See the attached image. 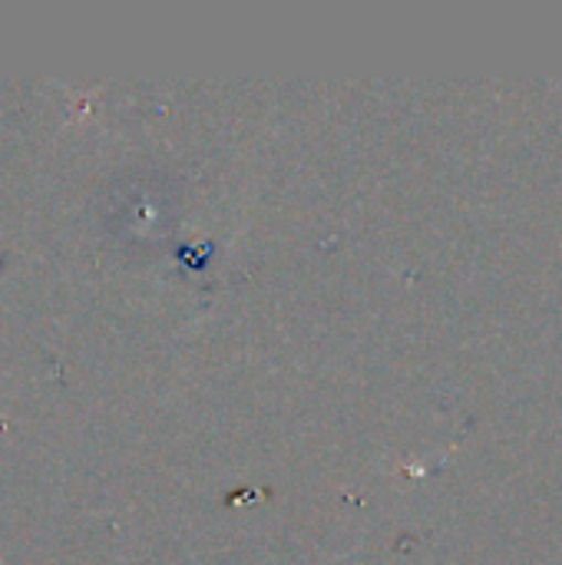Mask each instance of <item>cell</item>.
<instances>
[{"mask_svg": "<svg viewBox=\"0 0 562 565\" xmlns=\"http://www.w3.org/2000/svg\"><path fill=\"white\" fill-rule=\"evenodd\" d=\"M0 271H3V258H0Z\"/></svg>", "mask_w": 562, "mask_h": 565, "instance_id": "6da1fadb", "label": "cell"}]
</instances>
